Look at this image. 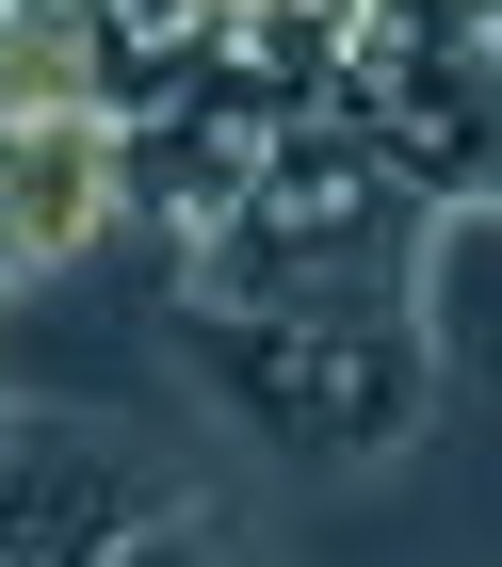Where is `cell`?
I'll use <instances>...</instances> for the list:
<instances>
[{
	"instance_id": "6da1fadb",
	"label": "cell",
	"mask_w": 502,
	"mask_h": 567,
	"mask_svg": "<svg viewBox=\"0 0 502 567\" xmlns=\"http://www.w3.org/2000/svg\"><path fill=\"white\" fill-rule=\"evenodd\" d=\"M421 195H438V178H421L406 146H373L357 114H293V131L259 146L244 212L211 227V244H178V276H195V308H227V324H373V308L406 292Z\"/></svg>"
},
{
	"instance_id": "7a4b0ae2",
	"label": "cell",
	"mask_w": 502,
	"mask_h": 567,
	"mask_svg": "<svg viewBox=\"0 0 502 567\" xmlns=\"http://www.w3.org/2000/svg\"><path fill=\"white\" fill-rule=\"evenodd\" d=\"M195 341H211V373L293 437V454H373V437L421 405L406 308H373V324H227V308H195Z\"/></svg>"
},
{
	"instance_id": "3957f363",
	"label": "cell",
	"mask_w": 502,
	"mask_h": 567,
	"mask_svg": "<svg viewBox=\"0 0 502 567\" xmlns=\"http://www.w3.org/2000/svg\"><path fill=\"white\" fill-rule=\"evenodd\" d=\"M130 212V114H49V131H0V260L65 276L82 244H114Z\"/></svg>"
},
{
	"instance_id": "277c9868",
	"label": "cell",
	"mask_w": 502,
	"mask_h": 567,
	"mask_svg": "<svg viewBox=\"0 0 502 567\" xmlns=\"http://www.w3.org/2000/svg\"><path fill=\"white\" fill-rule=\"evenodd\" d=\"M130 503L114 454L82 437H0V567H130Z\"/></svg>"
},
{
	"instance_id": "5b68a950",
	"label": "cell",
	"mask_w": 502,
	"mask_h": 567,
	"mask_svg": "<svg viewBox=\"0 0 502 567\" xmlns=\"http://www.w3.org/2000/svg\"><path fill=\"white\" fill-rule=\"evenodd\" d=\"M114 114V0H0V131Z\"/></svg>"
}]
</instances>
